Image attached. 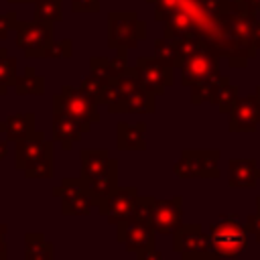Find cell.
I'll return each instance as SVG.
<instances>
[{"label":"cell","mask_w":260,"mask_h":260,"mask_svg":"<svg viewBox=\"0 0 260 260\" xmlns=\"http://www.w3.org/2000/svg\"><path fill=\"white\" fill-rule=\"evenodd\" d=\"M71 6L75 12H85V10H91V12H98L100 8V0H71Z\"/></svg>","instance_id":"cell-34"},{"label":"cell","mask_w":260,"mask_h":260,"mask_svg":"<svg viewBox=\"0 0 260 260\" xmlns=\"http://www.w3.org/2000/svg\"><path fill=\"white\" fill-rule=\"evenodd\" d=\"M35 2V18L45 22H57L63 18L61 0H32Z\"/></svg>","instance_id":"cell-28"},{"label":"cell","mask_w":260,"mask_h":260,"mask_svg":"<svg viewBox=\"0 0 260 260\" xmlns=\"http://www.w3.org/2000/svg\"><path fill=\"white\" fill-rule=\"evenodd\" d=\"M18 20H16V12H8V14H0V39H4L8 35V30L16 28Z\"/></svg>","instance_id":"cell-32"},{"label":"cell","mask_w":260,"mask_h":260,"mask_svg":"<svg viewBox=\"0 0 260 260\" xmlns=\"http://www.w3.org/2000/svg\"><path fill=\"white\" fill-rule=\"evenodd\" d=\"M256 98H258V100H260V85H258V87H256Z\"/></svg>","instance_id":"cell-40"},{"label":"cell","mask_w":260,"mask_h":260,"mask_svg":"<svg viewBox=\"0 0 260 260\" xmlns=\"http://www.w3.org/2000/svg\"><path fill=\"white\" fill-rule=\"evenodd\" d=\"M146 122H118L116 146L118 150H146Z\"/></svg>","instance_id":"cell-19"},{"label":"cell","mask_w":260,"mask_h":260,"mask_svg":"<svg viewBox=\"0 0 260 260\" xmlns=\"http://www.w3.org/2000/svg\"><path fill=\"white\" fill-rule=\"evenodd\" d=\"M258 181H260V167L254 158H230L228 162L230 189H254Z\"/></svg>","instance_id":"cell-17"},{"label":"cell","mask_w":260,"mask_h":260,"mask_svg":"<svg viewBox=\"0 0 260 260\" xmlns=\"http://www.w3.org/2000/svg\"><path fill=\"white\" fill-rule=\"evenodd\" d=\"M47 154H55V142L47 140L45 132L35 130L28 138H22L14 146V167L22 171L26 165H30L37 158H43Z\"/></svg>","instance_id":"cell-16"},{"label":"cell","mask_w":260,"mask_h":260,"mask_svg":"<svg viewBox=\"0 0 260 260\" xmlns=\"http://www.w3.org/2000/svg\"><path fill=\"white\" fill-rule=\"evenodd\" d=\"M16 81V59L8 55L4 47H0V95L8 91V87H14Z\"/></svg>","instance_id":"cell-26"},{"label":"cell","mask_w":260,"mask_h":260,"mask_svg":"<svg viewBox=\"0 0 260 260\" xmlns=\"http://www.w3.org/2000/svg\"><path fill=\"white\" fill-rule=\"evenodd\" d=\"M85 134L83 126L63 108V104L53 98V138L63 150H71L73 142H79Z\"/></svg>","instance_id":"cell-14"},{"label":"cell","mask_w":260,"mask_h":260,"mask_svg":"<svg viewBox=\"0 0 260 260\" xmlns=\"http://www.w3.org/2000/svg\"><path fill=\"white\" fill-rule=\"evenodd\" d=\"M6 232H8L6 223L0 221V260H6V256H8V250H6Z\"/></svg>","instance_id":"cell-36"},{"label":"cell","mask_w":260,"mask_h":260,"mask_svg":"<svg viewBox=\"0 0 260 260\" xmlns=\"http://www.w3.org/2000/svg\"><path fill=\"white\" fill-rule=\"evenodd\" d=\"M116 240L120 244H124L126 252L136 254L140 250L154 248V244H156V232H154L152 223L130 219V221H124V223L116 225Z\"/></svg>","instance_id":"cell-13"},{"label":"cell","mask_w":260,"mask_h":260,"mask_svg":"<svg viewBox=\"0 0 260 260\" xmlns=\"http://www.w3.org/2000/svg\"><path fill=\"white\" fill-rule=\"evenodd\" d=\"M191 260H221L213 250L211 252H203V254H197V256H193Z\"/></svg>","instance_id":"cell-37"},{"label":"cell","mask_w":260,"mask_h":260,"mask_svg":"<svg viewBox=\"0 0 260 260\" xmlns=\"http://www.w3.org/2000/svg\"><path fill=\"white\" fill-rule=\"evenodd\" d=\"M114 83V102L108 106L110 114H152L156 110V95L148 93L140 79L134 73V67H130L124 75L118 79H112Z\"/></svg>","instance_id":"cell-1"},{"label":"cell","mask_w":260,"mask_h":260,"mask_svg":"<svg viewBox=\"0 0 260 260\" xmlns=\"http://www.w3.org/2000/svg\"><path fill=\"white\" fill-rule=\"evenodd\" d=\"M260 126V100L254 95L240 98L230 110L228 130L230 132H256Z\"/></svg>","instance_id":"cell-15"},{"label":"cell","mask_w":260,"mask_h":260,"mask_svg":"<svg viewBox=\"0 0 260 260\" xmlns=\"http://www.w3.org/2000/svg\"><path fill=\"white\" fill-rule=\"evenodd\" d=\"M53 156L55 154H47L43 158L32 160L30 165H26L22 169L24 177H28V179H51L53 173H55V160H53Z\"/></svg>","instance_id":"cell-27"},{"label":"cell","mask_w":260,"mask_h":260,"mask_svg":"<svg viewBox=\"0 0 260 260\" xmlns=\"http://www.w3.org/2000/svg\"><path fill=\"white\" fill-rule=\"evenodd\" d=\"M108 24V45L118 53H126L146 37V26L134 12H110Z\"/></svg>","instance_id":"cell-4"},{"label":"cell","mask_w":260,"mask_h":260,"mask_svg":"<svg viewBox=\"0 0 260 260\" xmlns=\"http://www.w3.org/2000/svg\"><path fill=\"white\" fill-rule=\"evenodd\" d=\"M136 201H138V189L136 187H118L95 209H98V213H102L108 219V223L120 225V223L130 221L134 217Z\"/></svg>","instance_id":"cell-10"},{"label":"cell","mask_w":260,"mask_h":260,"mask_svg":"<svg viewBox=\"0 0 260 260\" xmlns=\"http://www.w3.org/2000/svg\"><path fill=\"white\" fill-rule=\"evenodd\" d=\"M244 225H246L248 234H252V236L256 238V242L260 244V213H258V211H252V213L246 217Z\"/></svg>","instance_id":"cell-33"},{"label":"cell","mask_w":260,"mask_h":260,"mask_svg":"<svg viewBox=\"0 0 260 260\" xmlns=\"http://www.w3.org/2000/svg\"><path fill=\"white\" fill-rule=\"evenodd\" d=\"M8 154V140H0V160H4Z\"/></svg>","instance_id":"cell-38"},{"label":"cell","mask_w":260,"mask_h":260,"mask_svg":"<svg viewBox=\"0 0 260 260\" xmlns=\"http://www.w3.org/2000/svg\"><path fill=\"white\" fill-rule=\"evenodd\" d=\"M238 93H240V87L234 85V83H230V77H225V79L215 87V91H213L209 104H213L215 108H219V112L230 114V110H232V108L236 106V102L240 100Z\"/></svg>","instance_id":"cell-25"},{"label":"cell","mask_w":260,"mask_h":260,"mask_svg":"<svg viewBox=\"0 0 260 260\" xmlns=\"http://www.w3.org/2000/svg\"><path fill=\"white\" fill-rule=\"evenodd\" d=\"M179 69H181V83L185 87H191L195 83H201L219 75V55L209 45H205L199 51L185 57Z\"/></svg>","instance_id":"cell-5"},{"label":"cell","mask_w":260,"mask_h":260,"mask_svg":"<svg viewBox=\"0 0 260 260\" xmlns=\"http://www.w3.org/2000/svg\"><path fill=\"white\" fill-rule=\"evenodd\" d=\"M108 81H110V79H106V77H102V75H98V73H89L87 77H83L81 89L87 91L95 102H100V95H102V91H104V87H106Z\"/></svg>","instance_id":"cell-29"},{"label":"cell","mask_w":260,"mask_h":260,"mask_svg":"<svg viewBox=\"0 0 260 260\" xmlns=\"http://www.w3.org/2000/svg\"><path fill=\"white\" fill-rule=\"evenodd\" d=\"M16 95H43L45 93V77L35 71V67H26L22 75H16L14 81Z\"/></svg>","instance_id":"cell-24"},{"label":"cell","mask_w":260,"mask_h":260,"mask_svg":"<svg viewBox=\"0 0 260 260\" xmlns=\"http://www.w3.org/2000/svg\"><path fill=\"white\" fill-rule=\"evenodd\" d=\"M209 236L213 252L221 260H238L248 248V230L238 213H221L209 225Z\"/></svg>","instance_id":"cell-2"},{"label":"cell","mask_w":260,"mask_h":260,"mask_svg":"<svg viewBox=\"0 0 260 260\" xmlns=\"http://www.w3.org/2000/svg\"><path fill=\"white\" fill-rule=\"evenodd\" d=\"M211 236L203 232L199 223H183L173 234V252L181 256V260H191L197 254L211 252Z\"/></svg>","instance_id":"cell-11"},{"label":"cell","mask_w":260,"mask_h":260,"mask_svg":"<svg viewBox=\"0 0 260 260\" xmlns=\"http://www.w3.org/2000/svg\"><path fill=\"white\" fill-rule=\"evenodd\" d=\"M79 162H81L79 177L87 183L112 162V156L108 148H83L79 152Z\"/></svg>","instance_id":"cell-21"},{"label":"cell","mask_w":260,"mask_h":260,"mask_svg":"<svg viewBox=\"0 0 260 260\" xmlns=\"http://www.w3.org/2000/svg\"><path fill=\"white\" fill-rule=\"evenodd\" d=\"M53 98H57L63 104V108L83 126L85 132H89L91 126L100 122V110H98L100 104L87 91H83L81 87L63 85L61 91L55 93Z\"/></svg>","instance_id":"cell-7"},{"label":"cell","mask_w":260,"mask_h":260,"mask_svg":"<svg viewBox=\"0 0 260 260\" xmlns=\"http://www.w3.org/2000/svg\"><path fill=\"white\" fill-rule=\"evenodd\" d=\"M53 22L32 20L16 24V45L24 51L26 57H45L47 49L53 43Z\"/></svg>","instance_id":"cell-9"},{"label":"cell","mask_w":260,"mask_h":260,"mask_svg":"<svg viewBox=\"0 0 260 260\" xmlns=\"http://www.w3.org/2000/svg\"><path fill=\"white\" fill-rule=\"evenodd\" d=\"M91 73H98L106 79H118L120 75H124L130 67H128V59L126 53H118V57L114 59H106V57H93L89 61Z\"/></svg>","instance_id":"cell-23"},{"label":"cell","mask_w":260,"mask_h":260,"mask_svg":"<svg viewBox=\"0 0 260 260\" xmlns=\"http://www.w3.org/2000/svg\"><path fill=\"white\" fill-rule=\"evenodd\" d=\"M152 201H154V197L138 195V201H136V209H134V217L132 219L150 223V219H152Z\"/></svg>","instance_id":"cell-30"},{"label":"cell","mask_w":260,"mask_h":260,"mask_svg":"<svg viewBox=\"0 0 260 260\" xmlns=\"http://www.w3.org/2000/svg\"><path fill=\"white\" fill-rule=\"evenodd\" d=\"M71 57V41L63 39V41H53L51 47L45 53V59H69Z\"/></svg>","instance_id":"cell-31"},{"label":"cell","mask_w":260,"mask_h":260,"mask_svg":"<svg viewBox=\"0 0 260 260\" xmlns=\"http://www.w3.org/2000/svg\"><path fill=\"white\" fill-rule=\"evenodd\" d=\"M221 150L215 148H185L179 160L173 165V173L179 179H217L219 177Z\"/></svg>","instance_id":"cell-3"},{"label":"cell","mask_w":260,"mask_h":260,"mask_svg":"<svg viewBox=\"0 0 260 260\" xmlns=\"http://www.w3.org/2000/svg\"><path fill=\"white\" fill-rule=\"evenodd\" d=\"M0 132L6 134L10 142H18L28 138L35 132V114L32 112H16L0 122Z\"/></svg>","instance_id":"cell-20"},{"label":"cell","mask_w":260,"mask_h":260,"mask_svg":"<svg viewBox=\"0 0 260 260\" xmlns=\"http://www.w3.org/2000/svg\"><path fill=\"white\" fill-rule=\"evenodd\" d=\"M53 195L61 199L63 215H89L95 207V201L81 177H65L61 185L53 189Z\"/></svg>","instance_id":"cell-6"},{"label":"cell","mask_w":260,"mask_h":260,"mask_svg":"<svg viewBox=\"0 0 260 260\" xmlns=\"http://www.w3.org/2000/svg\"><path fill=\"white\" fill-rule=\"evenodd\" d=\"M85 185H87V189H89V193L95 201V207H98L104 199H108L120 187L118 185V160L112 158V162L100 175H95L91 181H87Z\"/></svg>","instance_id":"cell-18"},{"label":"cell","mask_w":260,"mask_h":260,"mask_svg":"<svg viewBox=\"0 0 260 260\" xmlns=\"http://www.w3.org/2000/svg\"><path fill=\"white\" fill-rule=\"evenodd\" d=\"M136 260H162V254L154 246V248H146V250L136 252Z\"/></svg>","instance_id":"cell-35"},{"label":"cell","mask_w":260,"mask_h":260,"mask_svg":"<svg viewBox=\"0 0 260 260\" xmlns=\"http://www.w3.org/2000/svg\"><path fill=\"white\" fill-rule=\"evenodd\" d=\"M256 211H258V213H260V195H258V197H256Z\"/></svg>","instance_id":"cell-39"},{"label":"cell","mask_w":260,"mask_h":260,"mask_svg":"<svg viewBox=\"0 0 260 260\" xmlns=\"http://www.w3.org/2000/svg\"><path fill=\"white\" fill-rule=\"evenodd\" d=\"M150 223L156 234L173 236L183 225V197L175 195L171 199H154Z\"/></svg>","instance_id":"cell-12"},{"label":"cell","mask_w":260,"mask_h":260,"mask_svg":"<svg viewBox=\"0 0 260 260\" xmlns=\"http://www.w3.org/2000/svg\"><path fill=\"white\" fill-rule=\"evenodd\" d=\"M24 260H55V246L43 232L24 234Z\"/></svg>","instance_id":"cell-22"},{"label":"cell","mask_w":260,"mask_h":260,"mask_svg":"<svg viewBox=\"0 0 260 260\" xmlns=\"http://www.w3.org/2000/svg\"><path fill=\"white\" fill-rule=\"evenodd\" d=\"M134 73L140 79L142 87L152 95H162L167 87L175 83L173 65L160 61L158 57H140L134 63Z\"/></svg>","instance_id":"cell-8"}]
</instances>
